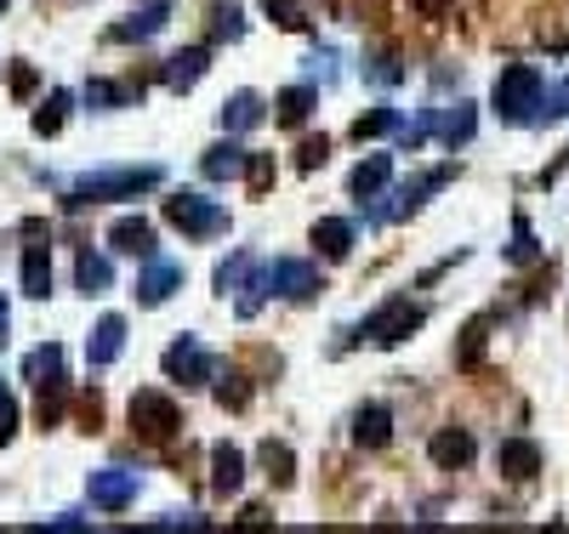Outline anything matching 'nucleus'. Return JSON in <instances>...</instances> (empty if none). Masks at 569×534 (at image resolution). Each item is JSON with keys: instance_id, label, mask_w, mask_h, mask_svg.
I'll return each instance as SVG.
<instances>
[{"instance_id": "obj_10", "label": "nucleus", "mask_w": 569, "mask_h": 534, "mask_svg": "<svg viewBox=\"0 0 569 534\" xmlns=\"http://www.w3.org/2000/svg\"><path fill=\"white\" fill-rule=\"evenodd\" d=\"M450 176H456V165H438V171H428V176H416L410 188H399V194H393V206H382V211H376V222H399V216H410V211L422 206L428 194H438L444 183H450Z\"/></svg>"}, {"instance_id": "obj_9", "label": "nucleus", "mask_w": 569, "mask_h": 534, "mask_svg": "<svg viewBox=\"0 0 569 534\" xmlns=\"http://www.w3.org/2000/svg\"><path fill=\"white\" fill-rule=\"evenodd\" d=\"M23 234H29V245H23V296L46 301V296H52V250L40 245V227L35 222L23 227Z\"/></svg>"}, {"instance_id": "obj_35", "label": "nucleus", "mask_w": 569, "mask_h": 534, "mask_svg": "<svg viewBox=\"0 0 569 534\" xmlns=\"http://www.w3.org/2000/svg\"><path fill=\"white\" fill-rule=\"evenodd\" d=\"M52 370H63V347L58 341H46V347H35L29 359H23V375H29V381H46Z\"/></svg>"}, {"instance_id": "obj_1", "label": "nucleus", "mask_w": 569, "mask_h": 534, "mask_svg": "<svg viewBox=\"0 0 569 534\" xmlns=\"http://www.w3.org/2000/svg\"><path fill=\"white\" fill-rule=\"evenodd\" d=\"M165 183V171L160 165H120V171H91L81 176V183L69 188V211H81V206H97V199H137L148 188H160Z\"/></svg>"}, {"instance_id": "obj_18", "label": "nucleus", "mask_w": 569, "mask_h": 534, "mask_svg": "<svg viewBox=\"0 0 569 534\" xmlns=\"http://www.w3.org/2000/svg\"><path fill=\"white\" fill-rule=\"evenodd\" d=\"M206 69H211V46H188V52L165 58V86L171 91H188V86L206 80Z\"/></svg>"}, {"instance_id": "obj_21", "label": "nucleus", "mask_w": 569, "mask_h": 534, "mask_svg": "<svg viewBox=\"0 0 569 534\" xmlns=\"http://www.w3.org/2000/svg\"><path fill=\"white\" fill-rule=\"evenodd\" d=\"M239 483H245V455L234 444H217L211 449V489L217 495H239Z\"/></svg>"}, {"instance_id": "obj_28", "label": "nucleus", "mask_w": 569, "mask_h": 534, "mask_svg": "<svg viewBox=\"0 0 569 534\" xmlns=\"http://www.w3.org/2000/svg\"><path fill=\"white\" fill-rule=\"evenodd\" d=\"M143 97V86H120V80H86V103L91 109H126V103H137Z\"/></svg>"}, {"instance_id": "obj_3", "label": "nucleus", "mask_w": 569, "mask_h": 534, "mask_svg": "<svg viewBox=\"0 0 569 534\" xmlns=\"http://www.w3.org/2000/svg\"><path fill=\"white\" fill-rule=\"evenodd\" d=\"M422 324H428V308H422V301L393 296V301H382V308L359 324V336H364L370 347H399V341H410Z\"/></svg>"}, {"instance_id": "obj_26", "label": "nucleus", "mask_w": 569, "mask_h": 534, "mask_svg": "<svg viewBox=\"0 0 569 534\" xmlns=\"http://www.w3.org/2000/svg\"><path fill=\"white\" fill-rule=\"evenodd\" d=\"M313 103H319L313 86H285V91L274 97V114H280V125H302V120L313 114Z\"/></svg>"}, {"instance_id": "obj_19", "label": "nucleus", "mask_w": 569, "mask_h": 534, "mask_svg": "<svg viewBox=\"0 0 569 534\" xmlns=\"http://www.w3.org/2000/svg\"><path fill=\"white\" fill-rule=\"evenodd\" d=\"M165 23H171V7H165V0H154V7L132 12L126 23H114V29H109V40H120V46H126V40H148V35H160Z\"/></svg>"}, {"instance_id": "obj_32", "label": "nucleus", "mask_w": 569, "mask_h": 534, "mask_svg": "<svg viewBox=\"0 0 569 534\" xmlns=\"http://www.w3.org/2000/svg\"><path fill=\"white\" fill-rule=\"evenodd\" d=\"M387 132H405V125H399V109H370V114H359V120H354V137H359V142L387 137Z\"/></svg>"}, {"instance_id": "obj_37", "label": "nucleus", "mask_w": 569, "mask_h": 534, "mask_svg": "<svg viewBox=\"0 0 569 534\" xmlns=\"http://www.w3.org/2000/svg\"><path fill=\"white\" fill-rule=\"evenodd\" d=\"M507 257H512L518 268H524V262H535V234H530V222H524V216L512 222V245H507Z\"/></svg>"}, {"instance_id": "obj_36", "label": "nucleus", "mask_w": 569, "mask_h": 534, "mask_svg": "<svg viewBox=\"0 0 569 534\" xmlns=\"http://www.w3.org/2000/svg\"><path fill=\"white\" fill-rule=\"evenodd\" d=\"M245 268H251V257H245V250L222 262V268H217V296H234V290L245 285Z\"/></svg>"}, {"instance_id": "obj_31", "label": "nucleus", "mask_w": 569, "mask_h": 534, "mask_svg": "<svg viewBox=\"0 0 569 534\" xmlns=\"http://www.w3.org/2000/svg\"><path fill=\"white\" fill-rule=\"evenodd\" d=\"M262 467H268V477H274V489H290V483H296V455H290V444L268 438L262 444Z\"/></svg>"}, {"instance_id": "obj_4", "label": "nucleus", "mask_w": 569, "mask_h": 534, "mask_svg": "<svg viewBox=\"0 0 569 534\" xmlns=\"http://www.w3.org/2000/svg\"><path fill=\"white\" fill-rule=\"evenodd\" d=\"M165 222L177 227V234H188V239H211V234L228 227V211H222L217 199H206V194H171L165 199Z\"/></svg>"}, {"instance_id": "obj_16", "label": "nucleus", "mask_w": 569, "mask_h": 534, "mask_svg": "<svg viewBox=\"0 0 569 534\" xmlns=\"http://www.w3.org/2000/svg\"><path fill=\"white\" fill-rule=\"evenodd\" d=\"M496 472L512 477V483H530V477L541 472V449H535L530 438H507V444L496 449Z\"/></svg>"}, {"instance_id": "obj_43", "label": "nucleus", "mask_w": 569, "mask_h": 534, "mask_svg": "<svg viewBox=\"0 0 569 534\" xmlns=\"http://www.w3.org/2000/svg\"><path fill=\"white\" fill-rule=\"evenodd\" d=\"M35 86H40V74H35L29 63H17V69H12V97H35Z\"/></svg>"}, {"instance_id": "obj_7", "label": "nucleus", "mask_w": 569, "mask_h": 534, "mask_svg": "<svg viewBox=\"0 0 569 534\" xmlns=\"http://www.w3.org/2000/svg\"><path fill=\"white\" fill-rule=\"evenodd\" d=\"M132 500H137V472H126V467L91 472V506L97 512H126Z\"/></svg>"}, {"instance_id": "obj_27", "label": "nucleus", "mask_w": 569, "mask_h": 534, "mask_svg": "<svg viewBox=\"0 0 569 534\" xmlns=\"http://www.w3.org/2000/svg\"><path fill=\"white\" fill-rule=\"evenodd\" d=\"M40 387V426H58L63 421V403H69V381H63V370H52L46 381H35Z\"/></svg>"}, {"instance_id": "obj_33", "label": "nucleus", "mask_w": 569, "mask_h": 534, "mask_svg": "<svg viewBox=\"0 0 569 534\" xmlns=\"http://www.w3.org/2000/svg\"><path fill=\"white\" fill-rule=\"evenodd\" d=\"M484 336H490V319H473L461 330V347H456V364L461 370H479V359H484Z\"/></svg>"}, {"instance_id": "obj_44", "label": "nucleus", "mask_w": 569, "mask_h": 534, "mask_svg": "<svg viewBox=\"0 0 569 534\" xmlns=\"http://www.w3.org/2000/svg\"><path fill=\"white\" fill-rule=\"evenodd\" d=\"M268 12H274V17L285 23V29H302V23H308L302 12H296V7H290V0H268Z\"/></svg>"}, {"instance_id": "obj_11", "label": "nucleus", "mask_w": 569, "mask_h": 534, "mask_svg": "<svg viewBox=\"0 0 569 534\" xmlns=\"http://www.w3.org/2000/svg\"><path fill=\"white\" fill-rule=\"evenodd\" d=\"M171 290H183V268L148 257V268H143V278H137V301H143V308H165Z\"/></svg>"}, {"instance_id": "obj_17", "label": "nucleus", "mask_w": 569, "mask_h": 534, "mask_svg": "<svg viewBox=\"0 0 569 534\" xmlns=\"http://www.w3.org/2000/svg\"><path fill=\"white\" fill-rule=\"evenodd\" d=\"M422 125H428V132H438L444 142H467V137H473V125H479V114H473V103H456V109H428L422 114Z\"/></svg>"}, {"instance_id": "obj_40", "label": "nucleus", "mask_w": 569, "mask_h": 534, "mask_svg": "<svg viewBox=\"0 0 569 534\" xmlns=\"http://www.w3.org/2000/svg\"><path fill=\"white\" fill-rule=\"evenodd\" d=\"M569 114V80L558 86V91H541V109H535V120H564Z\"/></svg>"}, {"instance_id": "obj_34", "label": "nucleus", "mask_w": 569, "mask_h": 534, "mask_svg": "<svg viewBox=\"0 0 569 534\" xmlns=\"http://www.w3.org/2000/svg\"><path fill=\"white\" fill-rule=\"evenodd\" d=\"M217 403H222V410H245V403H251V381H245V375H217Z\"/></svg>"}, {"instance_id": "obj_14", "label": "nucleus", "mask_w": 569, "mask_h": 534, "mask_svg": "<svg viewBox=\"0 0 569 534\" xmlns=\"http://www.w3.org/2000/svg\"><path fill=\"white\" fill-rule=\"evenodd\" d=\"M245 165H251V148H239V142H211L200 154V171L211 183H234V176H245Z\"/></svg>"}, {"instance_id": "obj_24", "label": "nucleus", "mask_w": 569, "mask_h": 534, "mask_svg": "<svg viewBox=\"0 0 569 534\" xmlns=\"http://www.w3.org/2000/svg\"><path fill=\"white\" fill-rule=\"evenodd\" d=\"M387 176H393V154H370V160L348 176V188H354V199L364 206V199H376V194L387 188Z\"/></svg>"}, {"instance_id": "obj_42", "label": "nucleus", "mask_w": 569, "mask_h": 534, "mask_svg": "<svg viewBox=\"0 0 569 534\" xmlns=\"http://www.w3.org/2000/svg\"><path fill=\"white\" fill-rule=\"evenodd\" d=\"M217 40H239L245 35V23H239V7H217Z\"/></svg>"}, {"instance_id": "obj_13", "label": "nucleus", "mask_w": 569, "mask_h": 534, "mask_svg": "<svg viewBox=\"0 0 569 534\" xmlns=\"http://www.w3.org/2000/svg\"><path fill=\"white\" fill-rule=\"evenodd\" d=\"M473 432H461V426H444V432H433L428 438V455H433V467H444V472H456V467H467L473 461Z\"/></svg>"}, {"instance_id": "obj_29", "label": "nucleus", "mask_w": 569, "mask_h": 534, "mask_svg": "<svg viewBox=\"0 0 569 534\" xmlns=\"http://www.w3.org/2000/svg\"><path fill=\"white\" fill-rule=\"evenodd\" d=\"M69 103H74L69 91H52V97H46V103H40V109L29 114L35 137H58V132H63V120H69Z\"/></svg>"}, {"instance_id": "obj_45", "label": "nucleus", "mask_w": 569, "mask_h": 534, "mask_svg": "<svg viewBox=\"0 0 569 534\" xmlns=\"http://www.w3.org/2000/svg\"><path fill=\"white\" fill-rule=\"evenodd\" d=\"M410 7L422 12L428 23H438V17H450V7H456V0H410Z\"/></svg>"}, {"instance_id": "obj_22", "label": "nucleus", "mask_w": 569, "mask_h": 534, "mask_svg": "<svg viewBox=\"0 0 569 534\" xmlns=\"http://www.w3.org/2000/svg\"><path fill=\"white\" fill-rule=\"evenodd\" d=\"M313 245H319V257H325V262H348L354 257V227L325 216V222H313Z\"/></svg>"}, {"instance_id": "obj_39", "label": "nucleus", "mask_w": 569, "mask_h": 534, "mask_svg": "<svg viewBox=\"0 0 569 534\" xmlns=\"http://www.w3.org/2000/svg\"><path fill=\"white\" fill-rule=\"evenodd\" d=\"M245 183H251V194L274 188V154H251V165H245Z\"/></svg>"}, {"instance_id": "obj_47", "label": "nucleus", "mask_w": 569, "mask_h": 534, "mask_svg": "<svg viewBox=\"0 0 569 534\" xmlns=\"http://www.w3.org/2000/svg\"><path fill=\"white\" fill-rule=\"evenodd\" d=\"M7 7H12V0H0V12H7Z\"/></svg>"}, {"instance_id": "obj_30", "label": "nucleus", "mask_w": 569, "mask_h": 534, "mask_svg": "<svg viewBox=\"0 0 569 534\" xmlns=\"http://www.w3.org/2000/svg\"><path fill=\"white\" fill-rule=\"evenodd\" d=\"M74 278H81L86 296H103V290L114 285V268H109V257H91V250H86V257L74 262Z\"/></svg>"}, {"instance_id": "obj_2", "label": "nucleus", "mask_w": 569, "mask_h": 534, "mask_svg": "<svg viewBox=\"0 0 569 534\" xmlns=\"http://www.w3.org/2000/svg\"><path fill=\"white\" fill-rule=\"evenodd\" d=\"M541 69L530 63H512L496 74V91H490V109L502 114V125H535V109H541Z\"/></svg>"}, {"instance_id": "obj_23", "label": "nucleus", "mask_w": 569, "mask_h": 534, "mask_svg": "<svg viewBox=\"0 0 569 534\" xmlns=\"http://www.w3.org/2000/svg\"><path fill=\"white\" fill-rule=\"evenodd\" d=\"M268 103L257 91H234L228 103H222V132H251V125H262Z\"/></svg>"}, {"instance_id": "obj_38", "label": "nucleus", "mask_w": 569, "mask_h": 534, "mask_svg": "<svg viewBox=\"0 0 569 534\" xmlns=\"http://www.w3.org/2000/svg\"><path fill=\"white\" fill-rule=\"evenodd\" d=\"M331 160V137H308L302 148H296V171H319Z\"/></svg>"}, {"instance_id": "obj_15", "label": "nucleus", "mask_w": 569, "mask_h": 534, "mask_svg": "<svg viewBox=\"0 0 569 534\" xmlns=\"http://www.w3.org/2000/svg\"><path fill=\"white\" fill-rule=\"evenodd\" d=\"M109 245L120 250V257L148 262V257H154V227H148L143 216H120V222L109 227Z\"/></svg>"}, {"instance_id": "obj_12", "label": "nucleus", "mask_w": 569, "mask_h": 534, "mask_svg": "<svg viewBox=\"0 0 569 534\" xmlns=\"http://www.w3.org/2000/svg\"><path fill=\"white\" fill-rule=\"evenodd\" d=\"M120 352H126V319L103 313V319H97V330H91V341H86V359H91V370H103V364L120 359Z\"/></svg>"}, {"instance_id": "obj_20", "label": "nucleus", "mask_w": 569, "mask_h": 534, "mask_svg": "<svg viewBox=\"0 0 569 534\" xmlns=\"http://www.w3.org/2000/svg\"><path fill=\"white\" fill-rule=\"evenodd\" d=\"M354 444L359 449H387L393 444V415L382 410V403H364V410L354 415Z\"/></svg>"}, {"instance_id": "obj_41", "label": "nucleus", "mask_w": 569, "mask_h": 534, "mask_svg": "<svg viewBox=\"0 0 569 534\" xmlns=\"http://www.w3.org/2000/svg\"><path fill=\"white\" fill-rule=\"evenodd\" d=\"M12 438H17V398L0 393V449H7Z\"/></svg>"}, {"instance_id": "obj_5", "label": "nucleus", "mask_w": 569, "mask_h": 534, "mask_svg": "<svg viewBox=\"0 0 569 534\" xmlns=\"http://www.w3.org/2000/svg\"><path fill=\"white\" fill-rule=\"evenodd\" d=\"M126 415H132V432L143 444H171V438H177V426H183L177 403H171L165 393H137Z\"/></svg>"}, {"instance_id": "obj_8", "label": "nucleus", "mask_w": 569, "mask_h": 534, "mask_svg": "<svg viewBox=\"0 0 569 534\" xmlns=\"http://www.w3.org/2000/svg\"><path fill=\"white\" fill-rule=\"evenodd\" d=\"M319 290V268L313 262H302V257H280L274 262V296H285V301H313Z\"/></svg>"}, {"instance_id": "obj_25", "label": "nucleus", "mask_w": 569, "mask_h": 534, "mask_svg": "<svg viewBox=\"0 0 569 534\" xmlns=\"http://www.w3.org/2000/svg\"><path fill=\"white\" fill-rule=\"evenodd\" d=\"M268 290H274V262L245 273V285H239V319H257L262 301H268Z\"/></svg>"}, {"instance_id": "obj_6", "label": "nucleus", "mask_w": 569, "mask_h": 534, "mask_svg": "<svg viewBox=\"0 0 569 534\" xmlns=\"http://www.w3.org/2000/svg\"><path fill=\"white\" fill-rule=\"evenodd\" d=\"M160 370H165L171 381H183V387H206V381H217L211 352H206L200 341H194V336L171 341V347H165V359H160Z\"/></svg>"}, {"instance_id": "obj_46", "label": "nucleus", "mask_w": 569, "mask_h": 534, "mask_svg": "<svg viewBox=\"0 0 569 534\" xmlns=\"http://www.w3.org/2000/svg\"><path fill=\"white\" fill-rule=\"evenodd\" d=\"M12 341V313H7V301H0V347Z\"/></svg>"}]
</instances>
